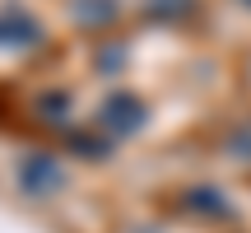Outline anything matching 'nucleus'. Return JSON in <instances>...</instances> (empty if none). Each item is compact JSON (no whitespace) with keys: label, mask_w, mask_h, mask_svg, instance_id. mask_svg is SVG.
Returning a JSON list of instances; mask_svg holds the SVG:
<instances>
[{"label":"nucleus","mask_w":251,"mask_h":233,"mask_svg":"<svg viewBox=\"0 0 251 233\" xmlns=\"http://www.w3.org/2000/svg\"><path fill=\"white\" fill-rule=\"evenodd\" d=\"M247 5H251V0H247Z\"/></svg>","instance_id":"f257e3e1"}]
</instances>
